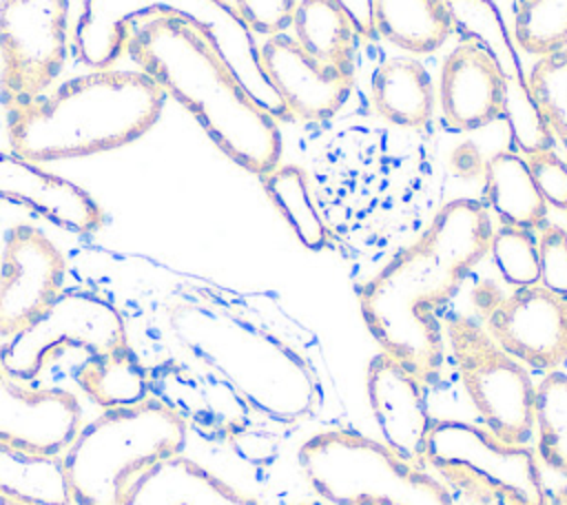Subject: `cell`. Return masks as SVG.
Masks as SVG:
<instances>
[{"label":"cell","instance_id":"obj_3","mask_svg":"<svg viewBox=\"0 0 567 505\" xmlns=\"http://www.w3.org/2000/svg\"><path fill=\"white\" fill-rule=\"evenodd\" d=\"M164 102V91L140 69H93L7 113L9 148L35 164L109 153L146 135Z\"/></svg>","mask_w":567,"mask_h":505},{"label":"cell","instance_id":"obj_22","mask_svg":"<svg viewBox=\"0 0 567 505\" xmlns=\"http://www.w3.org/2000/svg\"><path fill=\"white\" fill-rule=\"evenodd\" d=\"M483 206L507 226L540 230L547 224L549 206L518 151L503 148L483 162Z\"/></svg>","mask_w":567,"mask_h":505},{"label":"cell","instance_id":"obj_9","mask_svg":"<svg viewBox=\"0 0 567 505\" xmlns=\"http://www.w3.org/2000/svg\"><path fill=\"white\" fill-rule=\"evenodd\" d=\"M128 343L122 312L91 290H62L27 328L0 346V368L18 381H38L47 363L66 348L100 354Z\"/></svg>","mask_w":567,"mask_h":505},{"label":"cell","instance_id":"obj_10","mask_svg":"<svg viewBox=\"0 0 567 505\" xmlns=\"http://www.w3.org/2000/svg\"><path fill=\"white\" fill-rule=\"evenodd\" d=\"M69 53V0H0V100L7 113L47 93Z\"/></svg>","mask_w":567,"mask_h":505},{"label":"cell","instance_id":"obj_28","mask_svg":"<svg viewBox=\"0 0 567 505\" xmlns=\"http://www.w3.org/2000/svg\"><path fill=\"white\" fill-rule=\"evenodd\" d=\"M532 436L540 461L567 476V372L551 370L536 383Z\"/></svg>","mask_w":567,"mask_h":505},{"label":"cell","instance_id":"obj_35","mask_svg":"<svg viewBox=\"0 0 567 505\" xmlns=\"http://www.w3.org/2000/svg\"><path fill=\"white\" fill-rule=\"evenodd\" d=\"M334 2L348 16L350 24L357 31V38L365 42L379 40L374 29V0H334Z\"/></svg>","mask_w":567,"mask_h":505},{"label":"cell","instance_id":"obj_4","mask_svg":"<svg viewBox=\"0 0 567 505\" xmlns=\"http://www.w3.org/2000/svg\"><path fill=\"white\" fill-rule=\"evenodd\" d=\"M188 423L155 399L111 408L82 423L62 452L75 505H117L151 465L182 454Z\"/></svg>","mask_w":567,"mask_h":505},{"label":"cell","instance_id":"obj_27","mask_svg":"<svg viewBox=\"0 0 567 505\" xmlns=\"http://www.w3.org/2000/svg\"><path fill=\"white\" fill-rule=\"evenodd\" d=\"M261 184L275 208L306 248L321 250L328 246V230L312 202L308 175L301 166L279 164L270 173L261 175Z\"/></svg>","mask_w":567,"mask_h":505},{"label":"cell","instance_id":"obj_29","mask_svg":"<svg viewBox=\"0 0 567 505\" xmlns=\"http://www.w3.org/2000/svg\"><path fill=\"white\" fill-rule=\"evenodd\" d=\"M527 80L554 142L567 153V47L538 55Z\"/></svg>","mask_w":567,"mask_h":505},{"label":"cell","instance_id":"obj_30","mask_svg":"<svg viewBox=\"0 0 567 505\" xmlns=\"http://www.w3.org/2000/svg\"><path fill=\"white\" fill-rule=\"evenodd\" d=\"M514 40L532 55L565 49L567 0H518L514 7Z\"/></svg>","mask_w":567,"mask_h":505},{"label":"cell","instance_id":"obj_15","mask_svg":"<svg viewBox=\"0 0 567 505\" xmlns=\"http://www.w3.org/2000/svg\"><path fill=\"white\" fill-rule=\"evenodd\" d=\"M259 55L292 120L328 122L352 91L354 75L317 62L284 31L268 35L259 47Z\"/></svg>","mask_w":567,"mask_h":505},{"label":"cell","instance_id":"obj_20","mask_svg":"<svg viewBox=\"0 0 567 505\" xmlns=\"http://www.w3.org/2000/svg\"><path fill=\"white\" fill-rule=\"evenodd\" d=\"M117 505H259L202 463L175 454L142 472Z\"/></svg>","mask_w":567,"mask_h":505},{"label":"cell","instance_id":"obj_13","mask_svg":"<svg viewBox=\"0 0 567 505\" xmlns=\"http://www.w3.org/2000/svg\"><path fill=\"white\" fill-rule=\"evenodd\" d=\"M64 255L47 233L33 224L11 226L0 257V337L40 317L64 290Z\"/></svg>","mask_w":567,"mask_h":505},{"label":"cell","instance_id":"obj_19","mask_svg":"<svg viewBox=\"0 0 567 505\" xmlns=\"http://www.w3.org/2000/svg\"><path fill=\"white\" fill-rule=\"evenodd\" d=\"M148 392L188 427L219 432L233 423L235 399L230 388L215 374L182 359L148 365Z\"/></svg>","mask_w":567,"mask_h":505},{"label":"cell","instance_id":"obj_18","mask_svg":"<svg viewBox=\"0 0 567 505\" xmlns=\"http://www.w3.org/2000/svg\"><path fill=\"white\" fill-rule=\"evenodd\" d=\"M436 104L447 126L476 131L503 120V89L487 51L476 42L456 44L441 64Z\"/></svg>","mask_w":567,"mask_h":505},{"label":"cell","instance_id":"obj_17","mask_svg":"<svg viewBox=\"0 0 567 505\" xmlns=\"http://www.w3.org/2000/svg\"><path fill=\"white\" fill-rule=\"evenodd\" d=\"M0 199L75 235L97 233L106 221L102 206L89 190L11 148H0Z\"/></svg>","mask_w":567,"mask_h":505},{"label":"cell","instance_id":"obj_16","mask_svg":"<svg viewBox=\"0 0 567 505\" xmlns=\"http://www.w3.org/2000/svg\"><path fill=\"white\" fill-rule=\"evenodd\" d=\"M365 392L383 443L405 463L423 467L432 425L425 385L396 359L379 352L368 363Z\"/></svg>","mask_w":567,"mask_h":505},{"label":"cell","instance_id":"obj_21","mask_svg":"<svg viewBox=\"0 0 567 505\" xmlns=\"http://www.w3.org/2000/svg\"><path fill=\"white\" fill-rule=\"evenodd\" d=\"M370 100L381 120L401 128L430 124L436 106L430 73L410 55H394L377 66L370 82Z\"/></svg>","mask_w":567,"mask_h":505},{"label":"cell","instance_id":"obj_1","mask_svg":"<svg viewBox=\"0 0 567 505\" xmlns=\"http://www.w3.org/2000/svg\"><path fill=\"white\" fill-rule=\"evenodd\" d=\"M492 215L478 199L443 204L425 230L359 288V310L381 352L423 385L441 381L443 310L489 252Z\"/></svg>","mask_w":567,"mask_h":505},{"label":"cell","instance_id":"obj_26","mask_svg":"<svg viewBox=\"0 0 567 505\" xmlns=\"http://www.w3.org/2000/svg\"><path fill=\"white\" fill-rule=\"evenodd\" d=\"M290 27L308 55L354 75L357 31L334 0H297Z\"/></svg>","mask_w":567,"mask_h":505},{"label":"cell","instance_id":"obj_8","mask_svg":"<svg viewBox=\"0 0 567 505\" xmlns=\"http://www.w3.org/2000/svg\"><path fill=\"white\" fill-rule=\"evenodd\" d=\"M443 337L461 385L492 434L527 445L534 425V388L527 368L507 354L472 317L445 312Z\"/></svg>","mask_w":567,"mask_h":505},{"label":"cell","instance_id":"obj_31","mask_svg":"<svg viewBox=\"0 0 567 505\" xmlns=\"http://www.w3.org/2000/svg\"><path fill=\"white\" fill-rule=\"evenodd\" d=\"M487 255L505 284L514 288L538 284V246L534 230L501 224L492 230Z\"/></svg>","mask_w":567,"mask_h":505},{"label":"cell","instance_id":"obj_14","mask_svg":"<svg viewBox=\"0 0 567 505\" xmlns=\"http://www.w3.org/2000/svg\"><path fill=\"white\" fill-rule=\"evenodd\" d=\"M80 399L55 385H24L0 368V443L62 454L84 423Z\"/></svg>","mask_w":567,"mask_h":505},{"label":"cell","instance_id":"obj_33","mask_svg":"<svg viewBox=\"0 0 567 505\" xmlns=\"http://www.w3.org/2000/svg\"><path fill=\"white\" fill-rule=\"evenodd\" d=\"M525 162L547 206L567 210V162L556 153V148L529 153L525 155Z\"/></svg>","mask_w":567,"mask_h":505},{"label":"cell","instance_id":"obj_5","mask_svg":"<svg viewBox=\"0 0 567 505\" xmlns=\"http://www.w3.org/2000/svg\"><path fill=\"white\" fill-rule=\"evenodd\" d=\"M153 4L182 11L202 29L250 97L277 122H292L264 71L255 31L226 0H84L73 29V49L80 62L89 69H111L126 53L133 22Z\"/></svg>","mask_w":567,"mask_h":505},{"label":"cell","instance_id":"obj_32","mask_svg":"<svg viewBox=\"0 0 567 505\" xmlns=\"http://www.w3.org/2000/svg\"><path fill=\"white\" fill-rule=\"evenodd\" d=\"M538 284L567 297V230L558 224H545L536 237Z\"/></svg>","mask_w":567,"mask_h":505},{"label":"cell","instance_id":"obj_36","mask_svg":"<svg viewBox=\"0 0 567 505\" xmlns=\"http://www.w3.org/2000/svg\"><path fill=\"white\" fill-rule=\"evenodd\" d=\"M0 505H24V503H18V501H13V498L0 494Z\"/></svg>","mask_w":567,"mask_h":505},{"label":"cell","instance_id":"obj_25","mask_svg":"<svg viewBox=\"0 0 567 505\" xmlns=\"http://www.w3.org/2000/svg\"><path fill=\"white\" fill-rule=\"evenodd\" d=\"M0 494L24 505H71L62 454L0 443Z\"/></svg>","mask_w":567,"mask_h":505},{"label":"cell","instance_id":"obj_11","mask_svg":"<svg viewBox=\"0 0 567 505\" xmlns=\"http://www.w3.org/2000/svg\"><path fill=\"white\" fill-rule=\"evenodd\" d=\"M474 306L489 337L523 365L551 372L567 361V297L540 284L503 295L483 281L474 290Z\"/></svg>","mask_w":567,"mask_h":505},{"label":"cell","instance_id":"obj_23","mask_svg":"<svg viewBox=\"0 0 567 505\" xmlns=\"http://www.w3.org/2000/svg\"><path fill=\"white\" fill-rule=\"evenodd\" d=\"M374 29L410 55L434 53L454 35L445 0H374Z\"/></svg>","mask_w":567,"mask_h":505},{"label":"cell","instance_id":"obj_24","mask_svg":"<svg viewBox=\"0 0 567 505\" xmlns=\"http://www.w3.org/2000/svg\"><path fill=\"white\" fill-rule=\"evenodd\" d=\"M73 377L84 396L104 410L128 408L151 399L148 365H144L131 343L109 352L86 354Z\"/></svg>","mask_w":567,"mask_h":505},{"label":"cell","instance_id":"obj_6","mask_svg":"<svg viewBox=\"0 0 567 505\" xmlns=\"http://www.w3.org/2000/svg\"><path fill=\"white\" fill-rule=\"evenodd\" d=\"M297 461L330 505H454L445 483L359 432H319L299 447Z\"/></svg>","mask_w":567,"mask_h":505},{"label":"cell","instance_id":"obj_2","mask_svg":"<svg viewBox=\"0 0 567 505\" xmlns=\"http://www.w3.org/2000/svg\"><path fill=\"white\" fill-rule=\"evenodd\" d=\"M126 55L182 104L239 168L261 177L281 164V128L215 51L197 24L168 4L148 7L131 27Z\"/></svg>","mask_w":567,"mask_h":505},{"label":"cell","instance_id":"obj_7","mask_svg":"<svg viewBox=\"0 0 567 505\" xmlns=\"http://www.w3.org/2000/svg\"><path fill=\"white\" fill-rule=\"evenodd\" d=\"M425 465L481 505H547L536 452L505 443L483 425L432 419Z\"/></svg>","mask_w":567,"mask_h":505},{"label":"cell","instance_id":"obj_12","mask_svg":"<svg viewBox=\"0 0 567 505\" xmlns=\"http://www.w3.org/2000/svg\"><path fill=\"white\" fill-rule=\"evenodd\" d=\"M452 31L463 42L481 44L492 58L503 89V120L520 155L554 148V137L536 106L518 44L492 0H445Z\"/></svg>","mask_w":567,"mask_h":505},{"label":"cell","instance_id":"obj_34","mask_svg":"<svg viewBox=\"0 0 567 505\" xmlns=\"http://www.w3.org/2000/svg\"><path fill=\"white\" fill-rule=\"evenodd\" d=\"M233 4L255 35L268 38L290 27L297 0H235Z\"/></svg>","mask_w":567,"mask_h":505}]
</instances>
